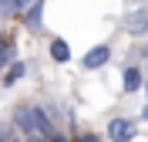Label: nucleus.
I'll return each mask as SVG.
<instances>
[{"mask_svg":"<svg viewBox=\"0 0 148 142\" xmlns=\"http://www.w3.org/2000/svg\"><path fill=\"white\" fill-rule=\"evenodd\" d=\"M145 95H148V78H145Z\"/></svg>","mask_w":148,"mask_h":142,"instance_id":"dca6fc26","label":"nucleus"},{"mask_svg":"<svg viewBox=\"0 0 148 142\" xmlns=\"http://www.w3.org/2000/svg\"><path fill=\"white\" fill-rule=\"evenodd\" d=\"M135 132H138V125L131 122V118H111L108 122V139L111 142H128Z\"/></svg>","mask_w":148,"mask_h":142,"instance_id":"20e7f679","label":"nucleus"},{"mask_svg":"<svg viewBox=\"0 0 148 142\" xmlns=\"http://www.w3.org/2000/svg\"><path fill=\"white\" fill-rule=\"evenodd\" d=\"M20 20H24V27H27L30 34H40V30H44V0H34V3L24 10Z\"/></svg>","mask_w":148,"mask_h":142,"instance_id":"39448f33","label":"nucleus"},{"mask_svg":"<svg viewBox=\"0 0 148 142\" xmlns=\"http://www.w3.org/2000/svg\"><path fill=\"white\" fill-rule=\"evenodd\" d=\"M121 27L128 30V34H135V37H145L148 34V7H138V10H131V14H125Z\"/></svg>","mask_w":148,"mask_h":142,"instance_id":"f03ea898","label":"nucleus"},{"mask_svg":"<svg viewBox=\"0 0 148 142\" xmlns=\"http://www.w3.org/2000/svg\"><path fill=\"white\" fill-rule=\"evenodd\" d=\"M111 61V47L108 44H94L91 51H84V57H81V64L88 68V71H98V68H104Z\"/></svg>","mask_w":148,"mask_h":142,"instance_id":"7ed1b4c3","label":"nucleus"},{"mask_svg":"<svg viewBox=\"0 0 148 142\" xmlns=\"http://www.w3.org/2000/svg\"><path fill=\"white\" fill-rule=\"evenodd\" d=\"M24 142H51V139H47V135H27Z\"/></svg>","mask_w":148,"mask_h":142,"instance_id":"f8f14e48","label":"nucleus"},{"mask_svg":"<svg viewBox=\"0 0 148 142\" xmlns=\"http://www.w3.org/2000/svg\"><path fill=\"white\" fill-rule=\"evenodd\" d=\"M17 61V44L14 37H0V68H10Z\"/></svg>","mask_w":148,"mask_h":142,"instance_id":"6e6552de","label":"nucleus"},{"mask_svg":"<svg viewBox=\"0 0 148 142\" xmlns=\"http://www.w3.org/2000/svg\"><path fill=\"white\" fill-rule=\"evenodd\" d=\"M14 125H17L24 135H54V122H51V115L47 108L40 105H17L14 108Z\"/></svg>","mask_w":148,"mask_h":142,"instance_id":"f257e3e1","label":"nucleus"},{"mask_svg":"<svg viewBox=\"0 0 148 142\" xmlns=\"http://www.w3.org/2000/svg\"><path fill=\"white\" fill-rule=\"evenodd\" d=\"M34 0H0V20L3 17H24V10L30 7Z\"/></svg>","mask_w":148,"mask_h":142,"instance_id":"0eeeda50","label":"nucleus"},{"mask_svg":"<svg viewBox=\"0 0 148 142\" xmlns=\"http://www.w3.org/2000/svg\"><path fill=\"white\" fill-rule=\"evenodd\" d=\"M51 57H54L57 64L71 61V44H67V41H61V37H54V41H51Z\"/></svg>","mask_w":148,"mask_h":142,"instance_id":"1a4fd4ad","label":"nucleus"},{"mask_svg":"<svg viewBox=\"0 0 148 142\" xmlns=\"http://www.w3.org/2000/svg\"><path fill=\"white\" fill-rule=\"evenodd\" d=\"M51 142H74V139H67V135H61V132H54V135H51Z\"/></svg>","mask_w":148,"mask_h":142,"instance_id":"ddd939ff","label":"nucleus"},{"mask_svg":"<svg viewBox=\"0 0 148 142\" xmlns=\"http://www.w3.org/2000/svg\"><path fill=\"white\" fill-rule=\"evenodd\" d=\"M3 142H20V139H17V135H7V139H3Z\"/></svg>","mask_w":148,"mask_h":142,"instance_id":"2eb2a0df","label":"nucleus"},{"mask_svg":"<svg viewBox=\"0 0 148 142\" xmlns=\"http://www.w3.org/2000/svg\"><path fill=\"white\" fill-rule=\"evenodd\" d=\"M141 85H145V78H141V68L138 64L121 68V88H125V91H138Z\"/></svg>","mask_w":148,"mask_h":142,"instance_id":"423d86ee","label":"nucleus"},{"mask_svg":"<svg viewBox=\"0 0 148 142\" xmlns=\"http://www.w3.org/2000/svg\"><path fill=\"white\" fill-rule=\"evenodd\" d=\"M141 122H148V105H145V108H141Z\"/></svg>","mask_w":148,"mask_h":142,"instance_id":"4468645a","label":"nucleus"},{"mask_svg":"<svg viewBox=\"0 0 148 142\" xmlns=\"http://www.w3.org/2000/svg\"><path fill=\"white\" fill-rule=\"evenodd\" d=\"M74 142H98V135H91V132H84V135H77Z\"/></svg>","mask_w":148,"mask_h":142,"instance_id":"9b49d317","label":"nucleus"},{"mask_svg":"<svg viewBox=\"0 0 148 142\" xmlns=\"http://www.w3.org/2000/svg\"><path fill=\"white\" fill-rule=\"evenodd\" d=\"M27 75V64H24V61H14V64H10V71L7 75H3V88H10V85H17L20 78Z\"/></svg>","mask_w":148,"mask_h":142,"instance_id":"9d476101","label":"nucleus"},{"mask_svg":"<svg viewBox=\"0 0 148 142\" xmlns=\"http://www.w3.org/2000/svg\"><path fill=\"white\" fill-rule=\"evenodd\" d=\"M131 3H138V0H131Z\"/></svg>","mask_w":148,"mask_h":142,"instance_id":"f3484780","label":"nucleus"}]
</instances>
